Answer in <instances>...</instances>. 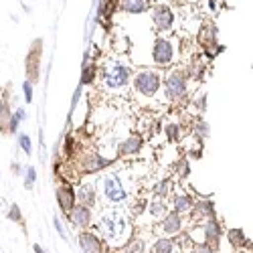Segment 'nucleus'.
Wrapping results in <instances>:
<instances>
[{
  "label": "nucleus",
  "mask_w": 253,
  "mask_h": 253,
  "mask_svg": "<svg viewBox=\"0 0 253 253\" xmlns=\"http://www.w3.org/2000/svg\"><path fill=\"white\" fill-rule=\"evenodd\" d=\"M97 231H99V237L103 239L105 247H112V249H122L134 235V227H132L130 217L120 209L103 211L97 221Z\"/></svg>",
  "instance_id": "1"
},
{
  "label": "nucleus",
  "mask_w": 253,
  "mask_h": 253,
  "mask_svg": "<svg viewBox=\"0 0 253 253\" xmlns=\"http://www.w3.org/2000/svg\"><path fill=\"white\" fill-rule=\"evenodd\" d=\"M103 195L114 205H122V203L128 201V191H126L124 180L120 178V174L110 172L103 178Z\"/></svg>",
  "instance_id": "2"
},
{
  "label": "nucleus",
  "mask_w": 253,
  "mask_h": 253,
  "mask_svg": "<svg viewBox=\"0 0 253 253\" xmlns=\"http://www.w3.org/2000/svg\"><path fill=\"white\" fill-rule=\"evenodd\" d=\"M195 231H197V233H201L199 243L203 241V243H209V245L213 247L215 251L219 249L221 239H223V227H221V223H219V219H217V217L205 221L203 225H197V227H195Z\"/></svg>",
  "instance_id": "3"
},
{
  "label": "nucleus",
  "mask_w": 253,
  "mask_h": 253,
  "mask_svg": "<svg viewBox=\"0 0 253 253\" xmlns=\"http://www.w3.org/2000/svg\"><path fill=\"white\" fill-rule=\"evenodd\" d=\"M160 83L162 79L158 71H140L134 79V89L146 97H152L160 89Z\"/></svg>",
  "instance_id": "4"
},
{
  "label": "nucleus",
  "mask_w": 253,
  "mask_h": 253,
  "mask_svg": "<svg viewBox=\"0 0 253 253\" xmlns=\"http://www.w3.org/2000/svg\"><path fill=\"white\" fill-rule=\"evenodd\" d=\"M186 93V77L180 71L168 73L164 79V95L168 101H176Z\"/></svg>",
  "instance_id": "5"
},
{
  "label": "nucleus",
  "mask_w": 253,
  "mask_h": 253,
  "mask_svg": "<svg viewBox=\"0 0 253 253\" xmlns=\"http://www.w3.org/2000/svg\"><path fill=\"white\" fill-rule=\"evenodd\" d=\"M182 225H184L182 217L178 213H174V211H168V213L160 221H156L154 231L160 237H174V235H178L182 231Z\"/></svg>",
  "instance_id": "6"
},
{
  "label": "nucleus",
  "mask_w": 253,
  "mask_h": 253,
  "mask_svg": "<svg viewBox=\"0 0 253 253\" xmlns=\"http://www.w3.org/2000/svg\"><path fill=\"white\" fill-rule=\"evenodd\" d=\"M77 243H79V249H81L83 253H105V243H103V239H101L97 233H93V231H87V229L79 231Z\"/></svg>",
  "instance_id": "7"
},
{
  "label": "nucleus",
  "mask_w": 253,
  "mask_h": 253,
  "mask_svg": "<svg viewBox=\"0 0 253 253\" xmlns=\"http://www.w3.org/2000/svg\"><path fill=\"white\" fill-rule=\"evenodd\" d=\"M191 223L197 227V225H203L205 221L217 217V211H215V203L213 201H199L193 205L191 209Z\"/></svg>",
  "instance_id": "8"
},
{
  "label": "nucleus",
  "mask_w": 253,
  "mask_h": 253,
  "mask_svg": "<svg viewBox=\"0 0 253 253\" xmlns=\"http://www.w3.org/2000/svg\"><path fill=\"white\" fill-rule=\"evenodd\" d=\"M128 81H130V69L120 65V63H116V65H112L108 71H105V85L112 87V89L124 87Z\"/></svg>",
  "instance_id": "9"
},
{
  "label": "nucleus",
  "mask_w": 253,
  "mask_h": 253,
  "mask_svg": "<svg viewBox=\"0 0 253 253\" xmlns=\"http://www.w3.org/2000/svg\"><path fill=\"white\" fill-rule=\"evenodd\" d=\"M67 219H69V225H73L75 229L83 231L87 229L93 221V215H91V209L85 207V205H75L69 213H67Z\"/></svg>",
  "instance_id": "10"
},
{
  "label": "nucleus",
  "mask_w": 253,
  "mask_h": 253,
  "mask_svg": "<svg viewBox=\"0 0 253 253\" xmlns=\"http://www.w3.org/2000/svg\"><path fill=\"white\" fill-rule=\"evenodd\" d=\"M172 43L170 41H166V39H156V43H154V49H152V57L154 61L158 63V65H168V63L172 61Z\"/></svg>",
  "instance_id": "11"
},
{
  "label": "nucleus",
  "mask_w": 253,
  "mask_h": 253,
  "mask_svg": "<svg viewBox=\"0 0 253 253\" xmlns=\"http://www.w3.org/2000/svg\"><path fill=\"white\" fill-rule=\"evenodd\" d=\"M55 197H57V205H59V209L63 211V213H69V211L77 205V197H75V191L69 186V184H63V186H59L57 188V193H55Z\"/></svg>",
  "instance_id": "12"
},
{
  "label": "nucleus",
  "mask_w": 253,
  "mask_h": 253,
  "mask_svg": "<svg viewBox=\"0 0 253 253\" xmlns=\"http://www.w3.org/2000/svg\"><path fill=\"white\" fill-rule=\"evenodd\" d=\"M152 20H154L156 29H160V31H168V29L172 27L174 16H172V12L168 10L166 6H158V8H154V12H152Z\"/></svg>",
  "instance_id": "13"
},
{
  "label": "nucleus",
  "mask_w": 253,
  "mask_h": 253,
  "mask_svg": "<svg viewBox=\"0 0 253 253\" xmlns=\"http://www.w3.org/2000/svg\"><path fill=\"white\" fill-rule=\"evenodd\" d=\"M227 241L233 249H251V239L245 237L243 229H229L227 231Z\"/></svg>",
  "instance_id": "14"
},
{
  "label": "nucleus",
  "mask_w": 253,
  "mask_h": 253,
  "mask_svg": "<svg viewBox=\"0 0 253 253\" xmlns=\"http://www.w3.org/2000/svg\"><path fill=\"white\" fill-rule=\"evenodd\" d=\"M75 197H77V201H79V205H85V207H95V199H97V195H95V186L91 184V182H83L81 186H79V191L75 193Z\"/></svg>",
  "instance_id": "15"
},
{
  "label": "nucleus",
  "mask_w": 253,
  "mask_h": 253,
  "mask_svg": "<svg viewBox=\"0 0 253 253\" xmlns=\"http://www.w3.org/2000/svg\"><path fill=\"white\" fill-rule=\"evenodd\" d=\"M146 253H176V245L172 237H156Z\"/></svg>",
  "instance_id": "16"
},
{
  "label": "nucleus",
  "mask_w": 253,
  "mask_h": 253,
  "mask_svg": "<svg viewBox=\"0 0 253 253\" xmlns=\"http://www.w3.org/2000/svg\"><path fill=\"white\" fill-rule=\"evenodd\" d=\"M193 205H195V201H193V197L191 195H176L174 197V201H172V211H174V213H178L180 217L182 215H188V213H191V209H193Z\"/></svg>",
  "instance_id": "17"
},
{
  "label": "nucleus",
  "mask_w": 253,
  "mask_h": 253,
  "mask_svg": "<svg viewBox=\"0 0 253 253\" xmlns=\"http://www.w3.org/2000/svg\"><path fill=\"white\" fill-rule=\"evenodd\" d=\"M124 253H146L148 251V243H146L144 237H138V235H132L130 241L122 247Z\"/></svg>",
  "instance_id": "18"
},
{
  "label": "nucleus",
  "mask_w": 253,
  "mask_h": 253,
  "mask_svg": "<svg viewBox=\"0 0 253 253\" xmlns=\"http://www.w3.org/2000/svg\"><path fill=\"white\" fill-rule=\"evenodd\" d=\"M105 166H110V160H108V158L97 156V154H91V156L85 158L83 170H85V172H97V170H101V168H105Z\"/></svg>",
  "instance_id": "19"
},
{
  "label": "nucleus",
  "mask_w": 253,
  "mask_h": 253,
  "mask_svg": "<svg viewBox=\"0 0 253 253\" xmlns=\"http://www.w3.org/2000/svg\"><path fill=\"white\" fill-rule=\"evenodd\" d=\"M140 146H142V138L140 136H132V138H128L124 144H120V154H124V156H128V154H136L138 150H140Z\"/></svg>",
  "instance_id": "20"
},
{
  "label": "nucleus",
  "mask_w": 253,
  "mask_h": 253,
  "mask_svg": "<svg viewBox=\"0 0 253 253\" xmlns=\"http://www.w3.org/2000/svg\"><path fill=\"white\" fill-rule=\"evenodd\" d=\"M172 186H174V182H172L170 178H164V180H160L158 184H154L152 195H154V197H158V199H166L168 195L172 193Z\"/></svg>",
  "instance_id": "21"
},
{
  "label": "nucleus",
  "mask_w": 253,
  "mask_h": 253,
  "mask_svg": "<svg viewBox=\"0 0 253 253\" xmlns=\"http://www.w3.org/2000/svg\"><path fill=\"white\" fill-rule=\"evenodd\" d=\"M146 211L150 213V217L154 219V221H160L166 213H168V207L162 203V201H152V203H148V207H146Z\"/></svg>",
  "instance_id": "22"
},
{
  "label": "nucleus",
  "mask_w": 253,
  "mask_h": 253,
  "mask_svg": "<svg viewBox=\"0 0 253 253\" xmlns=\"http://www.w3.org/2000/svg\"><path fill=\"white\" fill-rule=\"evenodd\" d=\"M122 8L126 12H142L144 10V0H122Z\"/></svg>",
  "instance_id": "23"
},
{
  "label": "nucleus",
  "mask_w": 253,
  "mask_h": 253,
  "mask_svg": "<svg viewBox=\"0 0 253 253\" xmlns=\"http://www.w3.org/2000/svg\"><path fill=\"white\" fill-rule=\"evenodd\" d=\"M20 120H25V110H16V114L8 120V132H16Z\"/></svg>",
  "instance_id": "24"
},
{
  "label": "nucleus",
  "mask_w": 253,
  "mask_h": 253,
  "mask_svg": "<svg viewBox=\"0 0 253 253\" xmlns=\"http://www.w3.org/2000/svg\"><path fill=\"white\" fill-rule=\"evenodd\" d=\"M146 207H148V203H146V201H142V199L134 201L132 207H130V215H132V217H140L142 211H146Z\"/></svg>",
  "instance_id": "25"
},
{
  "label": "nucleus",
  "mask_w": 253,
  "mask_h": 253,
  "mask_svg": "<svg viewBox=\"0 0 253 253\" xmlns=\"http://www.w3.org/2000/svg\"><path fill=\"white\" fill-rule=\"evenodd\" d=\"M6 219H10V221H14V223H23V215H20L18 205H10L8 213H6Z\"/></svg>",
  "instance_id": "26"
},
{
  "label": "nucleus",
  "mask_w": 253,
  "mask_h": 253,
  "mask_svg": "<svg viewBox=\"0 0 253 253\" xmlns=\"http://www.w3.org/2000/svg\"><path fill=\"white\" fill-rule=\"evenodd\" d=\"M35 180H37V172H35V168L33 166H29L27 168V172H25V188H31L35 186Z\"/></svg>",
  "instance_id": "27"
},
{
  "label": "nucleus",
  "mask_w": 253,
  "mask_h": 253,
  "mask_svg": "<svg viewBox=\"0 0 253 253\" xmlns=\"http://www.w3.org/2000/svg\"><path fill=\"white\" fill-rule=\"evenodd\" d=\"M178 134H180V128H178V124H168L166 126V136L170 142H176L178 140Z\"/></svg>",
  "instance_id": "28"
},
{
  "label": "nucleus",
  "mask_w": 253,
  "mask_h": 253,
  "mask_svg": "<svg viewBox=\"0 0 253 253\" xmlns=\"http://www.w3.org/2000/svg\"><path fill=\"white\" fill-rule=\"evenodd\" d=\"M95 77V65L91 63V65H87L85 69H83V77H81V83H91Z\"/></svg>",
  "instance_id": "29"
},
{
  "label": "nucleus",
  "mask_w": 253,
  "mask_h": 253,
  "mask_svg": "<svg viewBox=\"0 0 253 253\" xmlns=\"http://www.w3.org/2000/svg\"><path fill=\"white\" fill-rule=\"evenodd\" d=\"M191 253H215V249L213 247H211L209 243H195L193 245V249H191Z\"/></svg>",
  "instance_id": "30"
},
{
  "label": "nucleus",
  "mask_w": 253,
  "mask_h": 253,
  "mask_svg": "<svg viewBox=\"0 0 253 253\" xmlns=\"http://www.w3.org/2000/svg\"><path fill=\"white\" fill-rule=\"evenodd\" d=\"M18 144H20V148L25 150V154H31L33 152V144H31V138L27 134H23V136L18 138Z\"/></svg>",
  "instance_id": "31"
},
{
  "label": "nucleus",
  "mask_w": 253,
  "mask_h": 253,
  "mask_svg": "<svg viewBox=\"0 0 253 253\" xmlns=\"http://www.w3.org/2000/svg\"><path fill=\"white\" fill-rule=\"evenodd\" d=\"M195 134H197V138H207L209 136V126L205 124V122H197V126H195Z\"/></svg>",
  "instance_id": "32"
},
{
  "label": "nucleus",
  "mask_w": 253,
  "mask_h": 253,
  "mask_svg": "<svg viewBox=\"0 0 253 253\" xmlns=\"http://www.w3.org/2000/svg\"><path fill=\"white\" fill-rule=\"evenodd\" d=\"M23 89H25V99L27 101H33V83L31 81H25L23 83Z\"/></svg>",
  "instance_id": "33"
},
{
  "label": "nucleus",
  "mask_w": 253,
  "mask_h": 253,
  "mask_svg": "<svg viewBox=\"0 0 253 253\" xmlns=\"http://www.w3.org/2000/svg\"><path fill=\"white\" fill-rule=\"evenodd\" d=\"M53 223H55V229L59 231V235H61L63 239H67V233H65V229H63V225H61V221H59V219L55 217V219H53Z\"/></svg>",
  "instance_id": "34"
},
{
  "label": "nucleus",
  "mask_w": 253,
  "mask_h": 253,
  "mask_svg": "<svg viewBox=\"0 0 253 253\" xmlns=\"http://www.w3.org/2000/svg\"><path fill=\"white\" fill-rule=\"evenodd\" d=\"M180 176H186L188 174V164L186 162H180V172H178Z\"/></svg>",
  "instance_id": "35"
},
{
  "label": "nucleus",
  "mask_w": 253,
  "mask_h": 253,
  "mask_svg": "<svg viewBox=\"0 0 253 253\" xmlns=\"http://www.w3.org/2000/svg\"><path fill=\"white\" fill-rule=\"evenodd\" d=\"M33 251H35V253H45V249L41 247L39 243H35V245H33Z\"/></svg>",
  "instance_id": "36"
}]
</instances>
